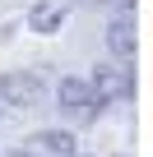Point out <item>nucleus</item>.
<instances>
[{
  "label": "nucleus",
  "instance_id": "1",
  "mask_svg": "<svg viewBox=\"0 0 153 157\" xmlns=\"http://www.w3.org/2000/svg\"><path fill=\"white\" fill-rule=\"evenodd\" d=\"M56 106H60L65 125H79V129L102 116V102H98V93H93V78H60Z\"/></svg>",
  "mask_w": 153,
  "mask_h": 157
},
{
  "label": "nucleus",
  "instance_id": "2",
  "mask_svg": "<svg viewBox=\"0 0 153 157\" xmlns=\"http://www.w3.org/2000/svg\"><path fill=\"white\" fill-rule=\"evenodd\" d=\"M93 93L102 106H125L135 97V74H130V60H107L93 69Z\"/></svg>",
  "mask_w": 153,
  "mask_h": 157
},
{
  "label": "nucleus",
  "instance_id": "3",
  "mask_svg": "<svg viewBox=\"0 0 153 157\" xmlns=\"http://www.w3.org/2000/svg\"><path fill=\"white\" fill-rule=\"evenodd\" d=\"M0 97H5V106H14V111H33L42 102V74L10 69L5 78H0Z\"/></svg>",
  "mask_w": 153,
  "mask_h": 157
},
{
  "label": "nucleus",
  "instance_id": "4",
  "mask_svg": "<svg viewBox=\"0 0 153 157\" xmlns=\"http://www.w3.org/2000/svg\"><path fill=\"white\" fill-rule=\"evenodd\" d=\"M28 157H79V143H74L70 129H37L28 143H23Z\"/></svg>",
  "mask_w": 153,
  "mask_h": 157
},
{
  "label": "nucleus",
  "instance_id": "5",
  "mask_svg": "<svg viewBox=\"0 0 153 157\" xmlns=\"http://www.w3.org/2000/svg\"><path fill=\"white\" fill-rule=\"evenodd\" d=\"M107 51L116 60H135V19H130V10H121L107 23Z\"/></svg>",
  "mask_w": 153,
  "mask_h": 157
},
{
  "label": "nucleus",
  "instance_id": "6",
  "mask_svg": "<svg viewBox=\"0 0 153 157\" xmlns=\"http://www.w3.org/2000/svg\"><path fill=\"white\" fill-rule=\"evenodd\" d=\"M28 23H33L37 33H56V28L65 23V10H56V5H37V10L28 14Z\"/></svg>",
  "mask_w": 153,
  "mask_h": 157
},
{
  "label": "nucleus",
  "instance_id": "7",
  "mask_svg": "<svg viewBox=\"0 0 153 157\" xmlns=\"http://www.w3.org/2000/svg\"><path fill=\"white\" fill-rule=\"evenodd\" d=\"M84 5H116V0H84Z\"/></svg>",
  "mask_w": 153,
  "mask_h": 157
},
{
  "label": "nucleus",
  "instance_id": "8",
  "mask_svg": "<svg viewBox=\"0 0 153 157\" xmlns=\"http://www.w3.org/2000/svg\"><path fill=\"white\" fill-rule=\"evenodd\" d=\"M5 157H28V152H23V148H14V152H5Z\"/></svg>",
  "mask_w": 153,
  "mask_h": 157
},
{
  "label": "nucleus",
  "instance_id": "9",
  "mask_svg": "<svg viewBox=\"0 0 153 157\" xmlns=\"http://www.w3.org/2000/svg\"><path fill=\"white\" fill-rule=\"evenodd\" d=\"M121 157H125V152H121Z\"/></svg>",
  "mask_w": 153,
  "mask_h": 157
}]
</instances>
